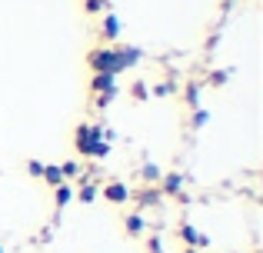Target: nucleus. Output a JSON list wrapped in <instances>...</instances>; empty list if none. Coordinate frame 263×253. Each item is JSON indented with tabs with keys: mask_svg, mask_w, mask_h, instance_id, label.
I'll return each instance as SVG.
<instances>
[{
	"mask_svg": "<svg viewBox=\"0 0 263 253\" xmlns=\"http://www.w3.org/2000/svg\"><path fill=\"white\" fill-rule=\"evenodd\" d=\"M117 57H120V70H127V67H137L143 60V50L140 47H117Z\"/></svg>",
	"mask_w": 263,
	"mask_h": 253,
	"instance_id": "nucleus-7",
	"label": "nucleus"
},
{
	"mask_svg": "<svg viewBox=\"0 0 263 253\" xmlns=\"http://www.w3.org/2000/svg\"><path fill=\"white\" fill-rule=\"evenodd\" d=\"M60 173H64V180H67V183H70V180H77V177H80V163H77V160L60 163Z\"/></svg>",
	"mask_w": 263,
	"mask_h": 253,
	"instance_id": "nucleus-15",
	"label": "nucleus"
},
{
	"mask_svg": "<svg viewBox=\"0 0 263 253\" xmlns=\"http://www.w3.org/2000/svg\"><path fill=\"white\" fill-rule=\"evenodd\" d=\"M177 237H180V243H183V247H193V250H206V247H210V237H203L197 227H193V223H180V227H177Z\"/></svg>",
	"mask_w": 263,
	"mask_h": 253,
	"instance_id": "nucleus-2",
	"label": "nucleus"
},
{
	"mask_svg": "<svg viewBox=\"0 0 263 253\" xmlns=\"http://www.w3.org/2000/svg\"><path fill=\"white\" fill-rule=\"evenodd\" d=\"M73 197H77L80 203H93L97 197H100V183L97 180H80V190H73Z\"/></svg>",
	"mask_w": 263,
	"mask_h": 253,
	"instance_id": "nucleus-8",
	"label": "nucleus"
},
{
	"mask_svg": "<svg viewBox=\"0 0 263 253\" xmlns=\"http://www.w3.org/2000/svg\"><path fill=\"white\" fill-rule=\"evenodd\" d=\"M140 177H143V180H147V187H157V183H160V177H163V170L160 167H157V163H143V167H140Z\"/></svg>",
	"mask_w": 263,
	"mask_h": 253,
	"instance_id": "nucleus-12",
	"label": "nucleus"
},
{
	"mask_svg": "<svg viewBox=\"0 0 263 253\" xmlns=\"http://www.w3.org/2000/svg\"><path fill=\"white\" fill-rule=\"evenodd\" d=\"M110 100H114V93H97V97H93V107H97V110H107Z\"/></svg>",
	"mask_w": 263,
	"mask_h": 253,
	"instance_id": "nucleus-21",
	"label": "nucleus"
},
{
	"mask_svg": "<svg viewBox=\"0 0 263 253\" xmlns=\"http://www.w3.org/2000/svg\"><path fill=\"white\" fill-rule=\"evenodd\" d=\"M160 200H163V193H160L157 187H147V190L140 193V207H150V203H160Z\"/></svg>",
	"mask_w": 263,
	"mask_h": 253,
	"instance_id": "nucleus-17",
	"label": "nucleus"
},
{
	"mask_svg": "<svg viewBox=\"0 0 263 253\" xmlns=\"http://www.w3.org/2000/svg\"><path fill=\"white\" fill-rule=\"evenodd\" d=\"M227 77H230V70H213L206 84H210V87H223V84H227Z\"/></svg>",
	"mask_w": 263,
	"mask_h": 253,
	"instance_id": "nucleus-20",
	"label": "nucleus"
},
{
	"mask_svg": "<svg viewBox=\"0 0 263 253\" xmlns=\"http://www.w3.org/2000/svg\"><path fill=\"white\" fill-rule=\"evenodd\" d=\"M157 190H160V193H167V197L183 193V177H180V173H163L160 183H157Z\"/></svg>",
	"mask_w": 263,
	"mask_h": 253,
	"instance_id": "nucleus-6",
	"label": "nucleus"
},
{
	"mask_svg": "<svg viewBox=\"0 0 263 253\" xmlns=\"http://www.w3.org/2000/svg\"><path fill=\"white\" fill-rule=\"evenodd\" d=\"M70 200H73V183H60V187H53V207H57V210H64Z\"/></svg>",
	"mask_w": 263,
	"mask_h": 253,
	"instance_id": "nucleus-11",
	"label": "nucleus"
},
{
	"mask_svg": "<svg viewBox=\"0 0 263 253\" xmlns=\"http://www.w3.org/2000/svg\"><path fill=\"white\" fill-rule=\"evenodd\" d=\"M27 173H30V177H40V173H44V163H40V160H30V163H27Z\"/></svg>",
	"mask_w": 263,
	"mask_h": 253,
	"instance_id": "nucleus-23",
	"label": "nucleus"
},
{
	"mask_svg": "<svg viewBox=\"0 0 263 253\" xmlns=\"http://www.w3.org/2000/svg\"><path fill=\"white\" fill-rule=\"evenodd\" d=\"M117 37H120V20H117V13H103V24H100V40L114 47V44H117Z\"/></svg>",
	"mask_w": 263,
	"mask_h": 253,
	"instance_id": "nucleus-4",
	"label": "nucleus"
},
{
	"mask_svg": "<svg viewBox=\"0 0 263 253\" xmlns=\"http://www.w3.org/2000/svg\"><path fill=\"white\" fill-rule=\"evenodd\" d=\"M134 97L137 100H147V84H134Z\"/></svg>",
	"mask_w": 263,
	"mask_h": 253,
	"instance_id": "nucleus-24",
	"label": "nucleus"
},
{
	"mask_svg": "<svg viewBox=\"0 0 263 253\" xmlns=\"http://www.w3.org/2000/svg\"><path fill=\"white\" fill-rule=\"evenodd\" d=\"M0 253H4V247H0Z\"/></svg>",
	"mask_w": 263,
	"mask_h": 253,
	"instance_id": "nucleus-26",
	"label": "nucleus"
},
{
	"mask_svg": "<svg viewBox=\"0 0 263 253\" xmlns=\"http://www.w3.org/2000/svg\"><path fill=\"white\" fill-rule=\"evenodd\" d=\"M210 124V113L203 110V107H200V110H193V130H200V127H206Z\"/></svg>",
	"mask_w": 263,
	"mask_h": 253,
	"instance_id": "nucleus-19",
	"label": "nucleus"
},
{
	"mask_svg": "<svg viewBox=\"0 0 263 253\" xmlns=\"http://www.w3.org/2000/svg\"><path fill=\"white\" fill-rule=\"evenodd\" d=\"M73 143H77V150L87 157V147H90V124H77V130H73Z\"/></svg>",
	"mask_w": 263,
	"mask_h": 253,
	"instance_id": "nucleus-13",
	"label": "nucleus"
},
{
	"mask_svg": "<svg viewBox=\"0 0 263 253\" xmlns=\"http://www.w3.org/2000/svg\"><path fill=\"white\" fill-rule=\"evenodd\" d=\"M87 157H93V160H107V157H110V143L107 140L90 143V147H87Z\"/></svg>",
	"mask_w": 263,
	"mask_h": 253,
	"instance_id": "nucleus-14",
	"label": "nucleus"
},
{
	"mask_svg": "<svg viewBox=\"0 0 263 253\" xmlns=\"http://www.w3.org/2000/svg\"><path fill=\"white\" fill-rule=\"evenodd\" d=\"M183 253H203V250H193V247H186V250H183Z\"/></svg>",
	"mask_w": 263,
	"mask_h": 253,
	"instance_id": "nucleus-25",
	"label": "nucleus"
},
{
	"mask_svg": "<svg viewBox=\"0 0 263 253\" xmlns=\"http://www.w3.org/2000/svg\"><path fill=\"white\" fill-rule=\"evenodd\" d=\"M123 227H127V233H130V237H143V230H147V220H143L137 210H130V213L123 217Z\"/></svg>",
	"mask_w": 263,
	"mask_h": 253,
	"instance_id": "nucleus-9",
	"label": "nucleus"
},
{
	"mask_svg": "<svg viewBox=\"0 0 263 253\" xmlns=\"http://www.w3.org/2000/svg\"><path fill=\"white\" fill-rule=\"evenodd\" d=\"M40 180L47 183V187H60V183H67L64 180V173H60V163H44V173H40Z\"/></svg>",
	"mask_w": 263,
	"mask_h": 253,
	"instance_id": "nucleus-10",
	"label": "nucleus"
},
{
	"mask_svg": "<svg viewBox=\"0 0 263 253\" xmlns=\"http://www.w3.org/2000/svg\"><path fill=\"white\" fill-rule=\"evenodd\" d=\"M87 64H90L93 73H123L120 70V57H117V47H110V44L93 47L90 57H87Z\"/></svg>",
	"mask_w": 263,
	"mask_h": 253,
	"instance_id": "nucleus-1",
	"label": "nucleus"
},
{
	"mask_svg": "<svg viewBox=\"0 0 263 253\" xmlns=\"http://www.w3.org/2000/svg\"><path fill=\"white\" fill-rule=\"evenodd\" d=\"M147 253H163V240H160V237H147Z\"/></svg>",
	"mask_w": 263,
	"mask_h": 253,
	"instance_id": "nucleus-22",
	"label": "nucleus"
},
{
	"mask_svg": "<svg viewBox=\"0 0 263 253\" xmlns=\"http://www.w3.org/2000/svg\"><path fill=\"white\" fill-rule=\"evenodd\" d=\"M186 107L200 110V84H186Z\"/></svg>",
	"mask_w": 263,
	"mask_h": 253,
	"instance_id": "nucleus-16",
	"label": "nucleus"
},
{
	"mask_svg": "<svg viewBox=\"0 0 263 253\" xmlns=\"http://www.w3.org/2000/svg\"><path fill=\"white\" fill-rule=\"evenodd\" d=\"M103 7H107V0H84V10L90 17H97V13H103Z\"/></svg>",
	"mask_w": 263,
	"mask_h": 253,
	"instance_id": "nucleus-18",
	"label": "nucleus"
},
{
	"mask_svg": "<svg viewBox=\"0 0 263 253\" xmlns=\"http://www.w3.org/2000/svg\"><path fill=\"white\" fill-rule=\"evenodd\" d=\"M100 193L107 203H114V207H123V203H130V187L120 180H110V183H100Z\"/></svg>",
	"mask_w": 263,
	"mask_h": 253,
	"instance_id": "nucleus-3",
	"label": "nucleus"
},
{
	"mask_svg": "<svg viewBox=\"0 0 263 253\" xmlns=\"http://www.w3.org/2000/svg\"><path fill=\"white\" fill-rule=\"evenodd\" d=\"M90 90L93 93H117V73H93Z\"/></svg>",
	"mask_w": 263,
	"mask_h": 253,
	"instance_id": "nucleus-5",
	"label": "nucleus"
}]
</instances>
